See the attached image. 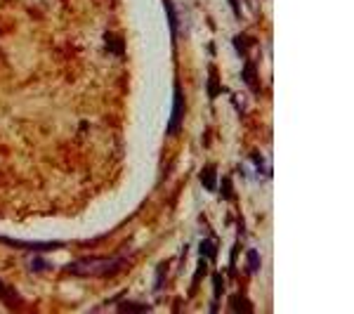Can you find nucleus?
Instances as JSON below:
<instances>
[{
	"instance_id": "obj_5",
	"label": "nucleus",
	"mask_w": 354,
	"mask_h": 314,
	"mask_svg": "<svg viewBox=\"0 0 354 314\" xmlns=\"http://www.w3.org/2000/svg\"><path fill=\"white\" fill-rule=\"evenodd\" d=\"M243 80H246V85L253 88V93H258L260 90V78H258V69H255L253 62L246 64V69H243Z\"/></svg>"
},
{
	"instance_id": "obj_1",
	"label": "nucleus",
	"mask_w": 354,
	"mask_h": 314,
	"mask_svg": "<svg viewBox=\"0 0 354 314\" xmlns=\"http://www.w3.org/2000/svg\"><path fill=\"white\" fill-rule=\"evenodd\" d=\"M128 265V258L125 256H111V258H80L76 262H71L64 267V274H71V277H83V279H92V277H111L118 269H123Z\"/></svg>"
},
{
	"instance_id": "obj_7",
	"label": "nucleus",
	"mask_w": 354,
	"mask_h": 314,
	"mask_svg": "<svg viewBox=\"0 0 354 314\" xmlns=\"http://www.w3.org/2000/svg\"><path fill=\"white\" fill-rule=\"evenodd\" d=\"M220 95V74H217L215 67H210V74H208V97L215 100Z\"/></svg>"
},
{
	"instance_id": "obj_12",
	"label": "nucleus",
	"mask_w": 354,
	"mask_h": 314,
	"mask_svg": "<svg viewBox=\"0 0 354 314\" xmlns=\"http://www.w3.org/2000/svg\"><path fill=\"white\" fill-rule=\"evenodd\" d=\"M203 274H206V258L199 262V269H196V277H194V284H192V293L196 289H199V284H201V279H203Z\"/></svg>"
},
{
	"instance_id": "obj_14",
	"label": "nucleus",
	"mask_w": 354,
	"mask_h": 314,
	"mask_svg": "<svg viewBox=\"0 0 354 314\" xmlns=\"http://www.w3.org/2000/svg\"><path fill=\"white\" fill-rule=\"evenodd\" d=\"M118 310H135V312H146V310H149V305H140V302H123V305H118Z\"/></svg>"
},
{
	"instance_id": "obj_13",
	"label": "nucleus",
	"mask_w": 354,
	"mask_h": 314,
	"mask_svg": "<svg viewBox=\"0 0 354 314\" xmlns=\"http://www.w3.org/2000/svg\"><path fill=\"white\" fill-rule=\"evenodd\" d=\"M212 284H215V300H220L222 293H225V284H222L220 274H212Z\"/></svg>"
},
{
	"instance_id": "obj_4",
	"label": "nucleus",
	"mask_w": 354,
	"mask_h": 314,
	"mask_svg": "<svg viewBox=\"0 0 354 314\" xmlns=\"http://www.w3.org/2000/svg\"><path fill=\"white\" fill-rule=\"evenodd\" d=\"M199 180H201V185H203L206 192H217V168L215 164H208L201 170V175H199Z\"/></svg>"
},
{
	"instance_id": "obj_10",
	"label": "nucleus",
	"mask_w": 354,
	"mask_h": 314,
	"mask_svg": "<svg viewBox=\"0 0 354 314\" xmlns=\"http://www.w3.org/2000/svg\"><path fill=\"white\" fill-rule=\"evenodd\" d=\"M246 258H248V272H258V269H260V256H258V251H248Z\"/></svg>"
},
{
	"instance_id": "obj_8",
	"label": "nucleus",
	"mask_w": 354,
	"mask_h": 314,
	"mask_svg": "<svg viewBox=\"0 0 354 314\" xmlns=\"http://www.w3.org/2000/svg\"><path fill=\"white\" fill-rule=\"evenodd\" d=\"M0 300H3L5 305H10V307H17V302H19L17 293H14L8 284H3V279H0Z\"/></svg>"
},
{
	"instance_id": "obj_19",
	"label": "nucleus",
	"mask_w": 354,
	"mask_h": 314,
	"mask_svg": "<svg viewBox=\"0 0 354 314\" xmlns=\"http://www.w3.org/2000/svg\"><path fill=\"white\" fill-rule=\"evenodd\" d=\"M34 269H50V265H47L45 260H36V262H34Z\"/></svg>"
},
{
	"instance_id": "obj_15",
	"label": "nucleus",
	"mask_w": 354,
	"mask_h": 314,
	"mask_svg": "<svg viewBox=\"0 0 354 314\" xmlns=\"http://www.w3.org/2000/svg\"><path fill=\"white\" fill-rule=\"evenodd\" d=\"M168 265H170L168 260H166V262L159 265V281H156V291H161L163 284H166V269H168Z\"/></svg>"
},
{
	"instance_id": "obj_3",
	"label": "nucleus",
	"mask_w": 354,
	"mask_h": 314,
	"mask_svg": "<svg viewBox=\"0 0 354 314\" xmlns=\"http://www.w3.org/2000/svg\"><path fill=\"white\" fill-rule=\"evenodd\" d=\"M0 243H8V246H14V248H31V251H54V248L62 246V243H31V241H14V239H8V236H0Z\"/></svg>"
},
{
	"instance_id": "obj_6",
	"label": "nucleus",
	"mask_w": 354,
	"mask_h": 314,
	"mask_svg": "<svg viewBox=\"0 0 354 314\" xmlns=\"http://www.w3.org/2000/svg\"><path fill=\"white\" fill-rule=\"evenodd\" d=\"M163 5H166V12H168V24H170V34H173V41H177V14H175V5H173V0H163Z\"/></svg>"
},
{
	"instance_id": "obj_9",
	"label": "nucleus",
	"mask_w": 354,
	"mask_h": 314,
	"mask_svg": "<svg viewBox=\"0 0 354 314\" xmlns=\"http://www.w3.org/2000/svg\"><path fill=\"white\" fill-rule=\"evenodd\" d=\"M232 310L236 314H250V312H253V305H250L243 295H234L232 298Z\"/></svg>"
},
{
	"instance_id": "obj_18",
	"label": "nucleus",
	"mask_w": 354,
	"mask_h": 314,
	"mask_svg": "<svg viewBox=\"0 0 354 314\" xmlns=\"http://www.w3.org/2000/svg\"><path fill=\"white\" fill-rule=\"evenodd\" d=\"M230 5H232L234 14H236V19L241 17V5H239V0H230Z\"/></svg>"
},
{
	"instance_id": "obj_16",
	"label": "nucleus",
	"mask_w": 354,
	"mask_h": 314,
	"mask_svg": "<svg viewBox=\"0 0 354 314\" xmlns=\"http://www.w3.org/2000/svg\"><path fill=\"white\" fill-rule=\"evenodd\" d=\"M230 194H232V180L230 177H225V180H222V197L230 199Z\"/></svg>"
},
{
	"instance_id": "obj_17",
	"label": "nucleus",
	"mask_w": 354,
	"mask_h": 314,
	"mask_svg": "<svg viewBox=\"0 0 354 314\" xmlns=\"http://www.w3.org/2000/svg\"><path fill=\"white\" fill-rule=\"evenodd\" d=\"M234 45H236V52H239V55H246V45H243V36H236V38H234Z\"/></svg>"
},
{
	"instance_id": "obj_2",
	"label": "nucleus",
	"mask_w": 354,
	"mask_h": 314,
	"mask_svg": "<svg viewBox=\"0 0 354 314\" xmlns=\"http://www.w3.org/2000/svg\"><path fill=\"white\" fill-rule=\"evenodd\" d=\"M184 121V95L179 83H175V95H173V113H170V123H168V135H177Z\"/></svg>"
},
{
	"instance_id": "obj_11",
	"label": "nucleus",
	"mask_w": 354,
	"mask_h": 314,
	"mask_svg": "<svg viewBox=\"0 0 354 314\" xmlns=\"http://www.w3.org/2000/svg\"><path fill=\"white\" fill-rule=\"evenodd\" d=\"M199 253H201V258H212L215 260V246L210 243V239H206L203 243H201V248H199Z\"/></svg>"
}]
</instances>
